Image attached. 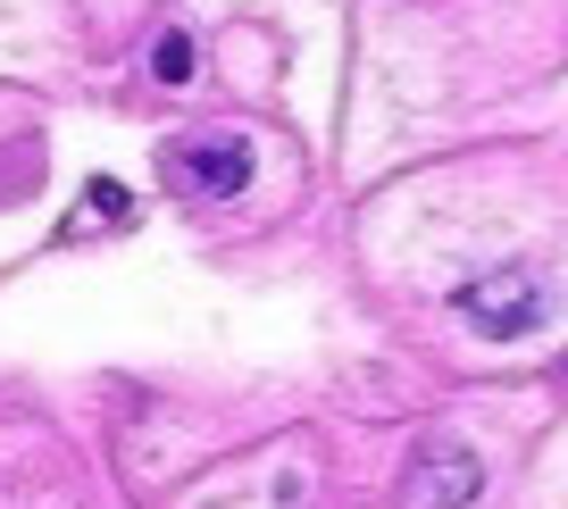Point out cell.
<instances>
[{
    "mask_svg": "<svg viewBox=\"0 0 568 509\" xmlns=\"http://www.w3.org/2000/svg\"><path fill=\"white\" fill-rule=\"evenodd\" d=\"M452 309H460L485 343H518V334H535L551 317V293H544L535 267H494V276H468L460 293H452Z\"/></svg>",
    "mask_w": 568,
    "mask_h": 509,
    "instance_id": "1",
    "label": "cell"
},
{
    "mask_svg": "<svg viewBox=\"0 0 568 509\" xmlns=\"http://www.w3.org/2000/svg\"><path fill=\"white\" fill-rule=\"evenodd\" d=\"M168 184L193 193V201H234L251 184V142H234V134L176 142V151H168Z\"/></svg>",
    "mask_w": 568,
    "mask_h": 509,
    "instance_id": "2",
    "label": "cell"
},
{
    "mask_svg": "<svg viewBox=\"0 0 568 509\" xmlns=\"http://www.w3.org/2000/svg\"><path fill=\"white\" fill-rule=\"evenodd\" d=\"M409 492H418V509H468V501L485 492V468H477V451H468V442H426Z\"/></svg>",
    "mask_w": 568,
    "mask_h": 509,
    "instance_id": "3",
    "label": "cell"
},
{
    "mask_svg": "<svg viewBox=\"0 0 568 509\" xmlns=\"http://www.w3.org/2000/svg\"><path fill=\"white\" fill-rule=\"evenodd\" d=\"M151 75H160L168 92L201 75V51H193V34H184V26H168V34H160V51H151Z\"/></svg>",
    "mask_w": 568,
    "mask_h": 509,
    "instance_id": "4",
    "label": "cell"
},
{
    "mask_svg": "<svg viewBox=\"0 0 568 509\" xmlns=\"http://www.w3.org/2000/svg\"><path fill=\"white\" fill-rule=\"evenodd\" d=\"M84 201H92V217H118V226H125V217H134V193H125V184H109V176L92 184Z\"/></svg>",
    "mask_w": 568,
    "mask_h": 509,
    "instance_id": "5",
    "label": "cell"
}]
</instances>
